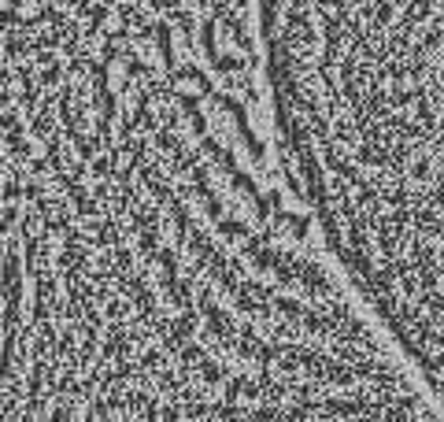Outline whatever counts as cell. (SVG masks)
Listing matches in <instances>:
<instances>
[{
	"label": "cell",
	"instance_id": "1",
	"mask_svg": "<svg viewBox=\"0 0 444 422\" xmlns=\"http://www.w3.org/2000/svg\"><path fill=\"white\" fill-rule=\"evenodd\" d=\"M259 41L333 260L444 408V0H259Z\"/></svg>",
	"mask_w": 444,
	"mask_h": 422
}]
</instances>
